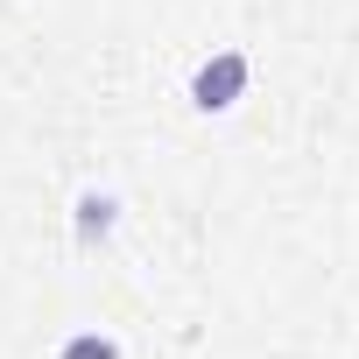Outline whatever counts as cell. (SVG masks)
Instances as JSON below:
<instances>
[{
  "label": "cell",
  "instance_id": "1",
  "mask_svg": "<svg viewBox=\"0 0 359 359\" xmlns=\"http://www.w3.org/2000/svg\"><path fill=\"white\" fill-rule=\"evenodd\" d=\"M247 78H254L247 50H212V57L191 71V106H198V113H233V106L247 99Z\"/></svg>",
  "mask_w": 359,
  "mask_h": 359
},
{
  "label": "cell",
  "instance_id": "2",
  "mask_svg": "<svg viewBox=\"0 0 359 359\" xmlns=\"http://www.w3.org/2000/svg\"><path fill=\"white\" fill-rule=\"evenodd\" d=\"M120 226V198L113 191H78V254H99Z\"/></svg>",
  "mask_w": 359,
  "mask_h": 359
},
{
  "label": "cell",
  "instance_id": "3",
  "mask_svg": "<svg viewBox=\"0 0 359 359\" xmlns=\"http://www.w3.org/2000/svg\"><path fill=\"white\" fill-rule=\"evenodd\" d=\"M57 359H120V338L113 331H71L57 345Z\"/></svg>",
  "mask_w": 359,
  "mask_h": 359
}]
</instances>
